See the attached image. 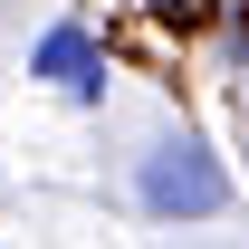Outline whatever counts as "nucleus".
I'll use <instances>...</instances> for the list:
<instances>
[{
	"instance_id": "f03ea898",
	"label": "nucleus",
	"mask_w": 249,
	"mask_h": 249,
	"mask_svg": "<svg viewBox=\"0 0 249 249\" xmlns=\"http://www.w3.org/2000/svg\"><path fill=\"white\" fill-rule=\"evenodd\" d=\"M29 67L48 77V87H67L77 106H96V96H106V48H96L77 19H58V29L38 38V58H29Z\"/></svg>"
},
{
	"instance_id": "f257e3e1",
	"label": "nucleus",
	"mask_w": 249,
	"mask_h": 249,
	"mask_svg": "<svg viewBox=\"0 0 249 249\" xmlns=\"http://www.w3.org/2000/svg\"><path fill=\"white\" fill-rule=\"evenodd\" d=\"M134 201L154 220H220L230 211V173H220V154L201 134H163L154 154L134 163Z\"/></svg>"
},
{
	"instance_id": "7ed1b4c3",
	"label": "nucleus",
	"mask_w": 249,
	"mask_h": 249,
	"mask_svg": "<svg viewBox=\"0 0 249 249\" xmlns=\"http://www.w3.org/2000/svg\"><path fill=\"white\" fill-rule=\"evenodd\" d=\"M240 58H249V10H240Z\"/></svg>"
}]
</instances>
